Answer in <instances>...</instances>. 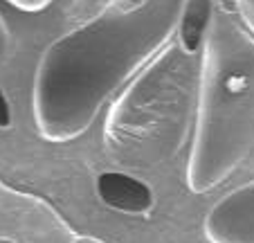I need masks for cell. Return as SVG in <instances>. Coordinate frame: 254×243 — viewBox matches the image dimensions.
<instances>
[{
  "label": "cell",
  "instance_id": "6da1fadb",
  "mask_svg": "<svg viewBox=\"0 0 254 243\" xmlns=\"http://www.w3.org/2000/svg\"><path fill=\"white\" fill-rule=\"evenodd\" d=\"M180 7L183 0H113L59 36L34 75L32 108L39 133L50 142L86 133L117 88L169 45Z\"/></svg>",
  "mask_w": 254,
  "mask_h": 243
},
{
  "label": "cell",
  "instance_id": "7a4b0ae2",
  "mask_svg": "<svg viewBox=\"0 0 254 243\" xmlns=\"http://www.w3.org/2000/svg\"><path fill=\"white\" fill-rule=\"evenodd\" d=\"M254 149V38L216 9L205 38L187 185L218 187Z\"/></svg>",
  "mask_w": 254,
  "mask_h": 243
},
{
  "label": "cell",
  "instance_id": "3957f363",
  "mask_svg": "<svg viewBox=\"0 0 254 243\" xmlns=\"http://www.w3.org/2000/svg\"><path fill=\"white\" fill-rule=\"evenodd\" d=\"M187 52L169 50L155 57L142 79L113 108L106 142L113 158L128 164L162 160L178 151L189 119L191 83Z\"/></svg>",
  "mask_w": 254,
  "mask_h": 243
},
{
  "label": "cell",
  "instance_id": "277c9868",
  "mask_svg": "<svg viewBox=\"0 0 254 243\" xmlns=\"http://www.w3.org/2000/svg\"><path fill=\"white\" fill-rule=\"evenodd\" d=\"M205 234L211 243H254V180L225 194L211 207Z\"/></svg>",
  "mask_w": 254,
  "mask_h": 243
},
{
  "label": "cell",
  "instance_id": "5b68a950",
  "mask_svg": "<svg viewBox=\"0 0 254 243\" xmlns=\"http://www.w3.org/2000/svg\"><path fill=\"white\" fill-rule=\"evenodd\" d=\"M97 196L106 207L122 214L144 216L155 205L153 189L144 180L124 171H104L97 176Z\"/></svg>",
  "mask_w": 254,
  "mask_h": 243
},
{
  "label": "cell",
  "instance_id": "8992f818",
  "mask_svg": "<svg viewBox=\"0 0 254 243\" xmlns=\"http://www.w3.org/2000/svg\"><path fill=\"white\" fill-rule=\"evenodd\" d=\"M214 0H183L180 16H178V45L189 57L198 54L205 48V38L209 34L214 20Z\"/></svg>",
  "mask_w": 254,
  "mask_h": 243
},
{
  "label": "cell",
  "instance_id": "52a82bcc",
  "mask_svg": "<svg viewBox=\"0 0 254 243\" xmlns=\"http://www.w3.org/2000/svg\"><path fill=\"white\" fill-rule=\"evenodd\" d=\"M104 5V0H74L70 7V11H67V18L72 20H79V23H86V20H90V9H97V7ZM101 11V9H97Z\"/></svg>",
  "mask_w": 254,
  "mask_h": 243
},
{
  "label": "cell",
  "instance_id": "ba28073f",
  "mask_svg": "<svg viewBox=\"0 0 254 243\" xmlns=\"http://www.w3.org/2000/svg\"><path fill=\"white\" fill-rule=\"evenodd\" d=\"M11 54H14V36H11L5 18L0 16V70L9 63Z\"/></svg>",
  "mask_w": 254,
  "mask_h": 243
},
{
  "label": "cell",
  "instance_id": "9c48e42d",
  "mask_svg": "<svg viewBox=\"0 0 254 243\" xmlns=\"http://www.w3.org/2000/svg\"><path fill=\"white\" fill-rule=\"evenodd\" d=\"M236 9H239L243 23L250 27V32L254 34V0H234Z\"/></svg>",
  "mask_w": 254,
  "mask_h": 243
},
{
  "label": "cell",
  "instance_id": "30bf717a",
  "mask_svg": "<svg viewBox=\"0 0 254 243\" xmlns=\"http://www.w3.org/2000/svg\"><path fill=\"white\" fill-rule=\"evenodd\" d=\"M7 2L23 11H41V9H45L52 0H7Z\"/></svg>",
  "mask_w": 254,
  "mask_h": 243
},
{
  "label": "cell",
  "instance_id": "8fae6325",
  "mask_svg": "<svg viewBox=\"0 0 254 243\" xmlns=\"http://www.w3.org/2000/svg\"><path fill=\"white\" fill-rule=\"evenodd\" d=\"M9 126H11V108L5 92L0 90V129H9Z\"/></svg>",
  "mask_w": 254,
  "mask_h": 243
},
{
  "label": "cell",
  "instance_id": "7c38bea8",
  "mask_svg": "<svg viewBox=\"0 0 254 243\" xmlns=\"http://www.w3.org/2000/svg\"><path fill=\"white\" fill-rule=\"evenodd\" d=\"M72 243H104V241H99V239H95V237H77Z\"/></svg>",
  "mask_w": 254,
  "mask_h": 243
},
{
  "label": "cell",
  "instance_id": "4fadbf2b",
  "mask_svg": "<svg viewBox=\"0 0 254 243\" xmlns=\"http://www.w3.org/2000/svg\"><path fill=\"white\" fill-rule=\"evenodd\" d=\"M0 243H16L14 239H9V237H0Z\"/></svg>",
  "mask_w": 254,
  "mask_h": 243
},
{
  "label": "cell",
  "instance_id": "5bb4252c",
  "mask_svg": "<svg viewBox=\"0 0 254 243\" xmlns=\"http://www.w3.org/2000/svg\"><path fill=\"white\" fill-rule=\"evenodd\" d=\"M122 2H139V0H122Z\"/></svg>",
  "mask_w": 254,
  "mask_h": 243
}]
</instances>
